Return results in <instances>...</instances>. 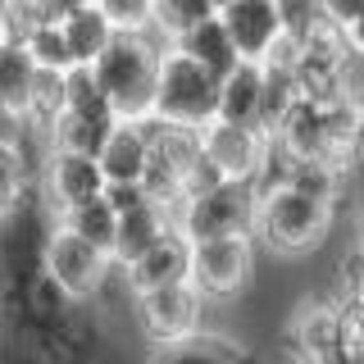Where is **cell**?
<instances>
[{
	"label": "cell",
	"instance_id": "cell-1",
	"mask_svg": "<svg viewBox=\"0 0 364 364\" xmlns=\"http://www.w3.org/2000/svg\"><path fill=\"white\" fill-rule=\"evenodd\" d=\"M341 205L310 200L291 187H273L255 196V223H250V242L255 250H269L278 259H301L318 255V246L333 237Z\"/></svg>",
	"mask_w": 364,
	"mask_h": 364
},
{
	"label": "cell",
	"instance_id": "cell-2",
	"mask_svg": "<svg viewBox=\"0 0 364 364\" xmlns=\"http://www.w3.org/2000/svg\"><path fill=\"white\" fill-rule=\"evenodd\" d=\"M282 341H287L291 364H364L360 301L314 296L291 314Z\"/></svg>",
	"mask_w": 364,
	"mask_h": 364
},
{
	"label": "cell",
	"instance_id": "cell-3",
	"mask_svg": "<svg viewBox=\"0 0 364 364\" xmlns=\"http://www.w3.org/2000/svg\"><path fill=\"white\" fill-rule=\"evenodd\" d=\"M159 46L151 41V32L128 37V32H114L109 46L96 55L91 77H96L100 96H105L109 114L119 123H141L151 119V96H155V68H159Z\"/></svg>",
	"mask_w": 364,
	"mask_h": 364
},
{
	"label": "cell",
	"instance_id": "cell-4",
	"mask_svg": "<svg viewBox=\"0 0 364 364\" xmlns=\"http://www.w3.org/2000/svg\"><path fill=\"white\" fill-rule=\"evenodd\" d=\"M219 114V82L205 68H196L187 55L164 50L155 68V96H151V119L168 128L200 132Z\"/></svg>",
	"mask_w": 364,
	"mask_h": 364
},
{
	"label": "cell",
	"instance_id": "cell-5",
	"mask_svg": "<svg viewBox=\"0 0 364 364\" xmlns=\"http://www.w3.org/2000/svg\"><path fill=\"white\" fill-rule=\"evenodd\" d=\"M50 210L41 205L37 187L23 196L14 210L0 219V310L14 305V296L23 291V282L41 273V246L50 232Z\"/></svg>",
	"mask_w": 364,
	"mask_h": 364
},
{
	"label": "cell",
	"instance_id": "cell-6",
	"mask_svg": "<svg viewBox=\"0 0 364 364\" xmlns=\"http://www.w3.org/2000/svg\"><path fill=\"white\" fill-rule=\"evenodd\" d=\"M250 223H255V191L246 182H219L205 196L178 200L173 210V228L191 246L223 242V237H250Z\"/></svg>",
	"mask_w": 364,
	"mask_h": 364
},
{
	"label": "cell",
	"instance_id": "cell-7",
	"mask_svg": "<svg viewBox=\"0 0 364 364\" xmlns=\"http://www.w3.org/2000/svg\"><path fill=\"white\" fill-rule=\"evenodd\" d=\"M250 278H255V242L250 237H223V242L191 246L187 282L200 291L210 310L242 301V291H250Z\"/></svg>",
	"mask_w": 364,
	"mask_h": 364
},
{
	"label": "cell",
	"instance_id": "cell-8",
	"mask_svg": "<svg viewBox=\"0 0 364 364\" xmlns=\"http://www.w3.org/2000/svg\"><path fill=\"white\" fill-rule=\"evenodd\" d=\"M132 314H136V328H141L146 346H168V341L205 333V323H210L214 310L200 301V291L191 287V282H168V287H159V291L136 296Z\"/></svg>",
	"mask_w": 364,
	"mask_h": 364
},
{
	"label": "cell",
	"instance_id": "cell-9",
	"mask_svg": "<svg viewBox=\"0 0 364 364\" xmlns=\"http://www.w3.org/2000/svg\"><path fill=\"white\" fill-rule=\"evenodd\" d=\"M41 273L60 287L68 301H96V291L109 278V259L100 250H91L87 242H77L68 228L50 223L41 246Z\"/></svg>",
	"mask_w": 364,
	"mask_h": 364
},
{
	"label": "cell",
	"instance_id": "cell-10",
	"mask_svg": "<svg viewBox=\"0 0 364 364\" xmlns=\"http://www.w3.org/2000/svg\"><path fill=\"white\" fill-rule=\"evenodd\" d=\"M214 18L242 64H264L269 50L282 41L278 0H228V5H214Z\"/></svg>",
	"mask_w": 364,
	"mask_h": 364
},
{
	"label": "cell",
	"instance_id": "cell-11",
	"mask_svg": "<svg viewBox=\"0 0 364 364\" xmlns=\"http://www.w3.org/2000/svg\"><path fill=\"white\" fill-rule=\"evenodd\" d=\"M105 191V178H100L96 159L87 155H64V151H41V164H37V196L41 205L55 214L73 210V205H87Z\"/></svg>",
	"mask_w": 364,
	"mask_h": 364
},
{
	"label": "cell",
	"instance_id": "cell-12",
	"mask_svg": "<svg viewBox=\"0 0 364 364\" xmlns=\"http://www.w3.org/2000/svg\"><path fill=\"white\" fill-rule=\"evenodd\" d=\"M264 132H250V128H232V123H210L200 128V155L214 164V173L223 182H255L259 164H264Z\"/></svg>",
	"mask_w": 364,
	"mask_h": 364
},
{
	"label": "cell",
	"instance_id": "cell-13",
	"mask_svg": "<svg viewBox=\"0 0 364 364\" xmlns=\"http://www.w3.org/2000/svg\"><path fill=\"white\" fill-rule=\"evenodd\" d=\"M187 264H191V242L178 232V228H168L155 246H146L132 264L119 269L123 273V291H132V301H136V296L159 291V287H168V282H187Z\"/></svg>",
	"mask_w": 364,
	"mask_h": 364
},
{
	"label": "cell",
	"instance_id": "cell-14",
	"mask_svg": "<svg viewBox=\"0 0 364 364\" xmlns=\"http://www.w3.org/2000/svg\"><path fill=\"white\" fill-rule=\"evenodd\" d=\"M146 364H259V355L242 337L219 333V328H205L196 337L168 341V346H151L146 350Z\"/></svg>",
	"mask_w": 364,
	"mask_h": 364
},
{
	"label": "cell",
	"instance_id": "cell-15",
	"mask_svg": "<svg viewBox=\"0 0 364 364\" xmlns=\"http://www.w3.org/2000/svg\"><path fill=\"white\" fill-rule=\"evenodd\" d=\"M60 37L68 46V60H73V68H91L96 64V55L109 46L114 28L105 23V14H100V0H64L60 9Z\"/></svg>",
	"mask_w": 364,
	"mask_h": 364
},
{
	"label": "cell",
	"instance_id": "cell-16",
	"mask_svg": "<svg viewBox=\"0 0 364 364\" xmlns=\"http://www.w3.org/2000/svg\"><path fill=\"white\" fill-rule=\"evenodd\" d=\"M214 123L264 132V73H259V64H237L219 82V114H214Z\"/></svg>",
	"mask_w": 364,
	"mask_h": 364
},
{
	"label": "cell",
	"instance_id": "cell-17",
	"mask_svg": "<svg viewBox=\"0 0 364 364\" xmlns=\"http://www.w3.org/2000/svg\"><path fill=\"white\" fill-rule=\"evenodd\" d=\"M96 168L105 178V187H141V173H146V136H141V123H119L105 136L96 155Z\"/></svg>",
	"mask_w": 364,
	"mask_h": 364
},
{
	"label": "cell",
	"instance_id": "cell-18",
	"mask_svg": "<svg viewBox=\"0 0 364 364\" xmlns=\"http://www.w3.org/2000/svg\"><path fill=\"white\" fill-rule=\"evenodd\" d=\"M173 228V219H168V210L164 205H155V200H146V205H136V210L128 214H119V223H114V250H109V269H123V264H132L136 255H141L146 246H155L159 237Z\"/></svg>",
	"mask_w": 364,
	"mask_h": 364
},
{
	"label": "cell",
	"instance_id": "cell-19",
	"mask_svg": "<svg viewBox=\"0 0 364 364\" xmlns=\"http://www.w3.org/2000/svg\"><path fill=\"white\" fill-rule=\"evenodd\" d=\"M168 50L187 55V60L196 64V68H205L214 82H223V77L232 73L237 64H242V60H237V50H232V41L223 37V28H219V18H214V9H210V14H205L191 32H182V37L168 46Z\"/></svg>",
	"mask_w": 364,
	"mask_h": 364
},
{
	"label": "cell",
	"instance_id": "cell-20",
	"mask_svg": "<svg viewBox=\"0 0 364 364\" xmlns=\"http://www.w3.org/2000/svg\"><path fill=\"white\" fill-rule=\"evenodd\" d=\"M114 128V119H91V114H68L60 109L50 119V128L41 132V151H64V155H87L96 159L105 136Z\"/></svg>",
	"mask_w": 364,
	"mask_h": 364
},
{
	"label": "cell",
	"instance_id": "cell-21",
	"mask_svg": "<svg viewBox=\"0 0 364 364\" xmlns=\"http://www.w3.org/2000/svg\"><path fill=\"white\" fill-rule=\"evenodd\" d=\"M55 223L68 228V232L77 237V242H87L91 250H100V255L109 259V250H114V210L105 205V196H96V200H87V205H73V210H64V214H55Z\"/></svg>",
	"mask_w": 364,
	"mask_h": 364
},
{
	"label": "cell",
	"instance_id": "cell-22",
	"mask_svg": "<svg viewBox=\"0 0 364 364\" xmlns=\"http://www.w3.org/2000/svg\"><path fill=\"white\" fill-rule=\"evenodd\" d=\"M32 82H37V64L28 60V50H23L18 41H5L0 46V105L14 109L23 119L28 96H32Z\"/></svg>",
	"mask_w": 364,
	"mask_h": 364
},
{
	"label": "cell",
	"instance_id": "cell-23",
	"mask_svg": "<svg viewBox=\"0 0 364 364\" xmlns=\"http://www.w3.org/2000/svg\"><path fill=\"white\" fill-rule=\"evenodd\" d=\"M37 187V164H32L28 141L18 146H0V219Z\"/></svg>",
	"mask_w": 364,
	"mask_h": 364
},
{
	"label": "cell",
	"instance_id": "cell-24",
	"mask_svg": "<svg viewBox=\"0 0 364 364\" xmlns=\"http://www.w3.org/2000/svg\"><path fill=\"white\" fill-rule=\"evenodd\" d=\"M60 96H64V105L68 114H91V119H114L109 105H105V96H100V87H96V77H91V68H68V73L60 77Z\"/></svg>",
	"mask_w": 364,
	"mask_h": 364
},
{
	"label": "cell",
	"instance_id": "cell-25",
	"mask_svg": "<svg viewBox=\"0 0 364 364\" xmlns=\"http://www.w3.org/2000/svg\"><path fill=\"white\" fill-rule=\"evenodd\" d=\"M360 246L346 242L341 246V255L333 259V269H328V282H333V301H360L364 291V269H360Z\"/></svg>",
	"mask_w": 364,
	"mask_h": 364
},
{
	"label": "cell",
	"instance_id": "cell-26",
	"mask_svg": "<svg viewBox=\"0 0 364 364\" xmlns=\"http://www.w3.org/2000/svg\"><path fill=\"white\" fill-rule=\"evenodd\" d=\"M100 14L114 32H128V37H141L151 28V0H100Z\"/></svg>",
	"mask_w": 364,
	"mask_h": 364
},
{
	"label": "cell",
	"instance_id": "cell-27",
	"mask_svg": "<svg viewBox=\"0 0 364 364\" xmlns=\"http://www.w3.org/2000/svg\"><path fill=\"white\" fill-rule=\"evenodd\" d=\"M100 196H105V205L114 210V219L128 214V210H136V205H146V191L141 187H105Z\"/></svg>",
	"mask_w": 364,
	"mask_h": 364
},
{
	"label": "cell",
	"instance_id": "cell-28",
	"mask_svg": "<svg viewBox=\"0 0 364 364\" xmlns=\"http://www.w3.org/2000/svg\"><path fill=\"white\" fill-rule=\"evenodd\" d=\"M18 141H28V128H23V119L14 109L0 105V146H18Z\"/></svg>",
	"mask_w": 364,
	"mask_h": 364
},
{
	"label": "cell",
	"instance_id": "cell-29",
	"mask_svg": "<svg viewBox=\"0 0 364 364\" xmlns=\"http://www.w3.org/2000/svg\"><path fill=\"white\" fill-rule=\"evenodd\" d=\"M0 46H5V23H0Z\"/></svg>",
	"mask_w": 364,
	"mask_h": 364
}]
</instances>
